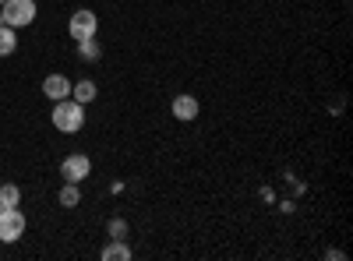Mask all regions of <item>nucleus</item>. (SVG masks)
Masks as SVG:
<instances>
[{"instance_id":"2eb2a0df","label":"nucleus","mask_w":353,"mask_h":261,"mask_svg":"<svg viewBox=\"0 0 353 261\" xmlns=\"http://www.w3.org/2000/svg\"><path fill=\"white\" fill-rule=\"evenodd\" d=\"M4 4H8V0H0V8H4Z\"/></svg>"},{"instance_id":"f257e3e1","label":"nucleus","mask_w":353,"mask_h":261,"mask_svg":"<svg viewBox=\"0 0 353 261\" xmlns=\"http://www.w3.org/2000/svg\"><path fill=\"white\" fill-rule=\"evenodd\" d=\"M53 127L64 131V134H74L85 127V106L74 103V99H61L53 106Z\"/></svg>"},{"instance_id":"f03ea898","label":"nucleus","mask_w":353,"mask_h":261,"mask_svg":"<svg viewBox=\"0 0 353 261\" xmlns=\"http://www.w3.org/2000/svg\"><path fill=\"white\" fill-rule=\"evenodd\" d=\"M36 0H8L4 8H0V18H4L8 28H25L36 21Z\"/></svg>"},{"instance_id":"0eeeda50","label":"nucleus","mask_w":353,"mask_h":261,"mask_svg":"<svg viewBox=\"0 0 353 261\" xmlns=\"http://www.w3.org/2000/svg\"><path fill=\"white\" fill-rule=\"evenodd\" d=\"M198 109H201V106H198L194 96H176V99H173V117L181 121V124H191V121L198 117Z\"/></svg>"},{"instance_id":"6e6552de","label":"nucleus","mask_w":353,"mask_h":261,"mask_svg":"<svg viewBox=\"0 0 353 261\" xmlns=\"http://www.w3.org/2000/svg\"><path fill=\"white\" fill-rule=\"evenodd\" d=\"M96 92H99V89H96V81H88V78H81L78 85H71V96H74V103H81V106H85V103H92Z\"/></svg>"},{"instance_id":"dca6fc26","label":"nucleus","mask_w":353,"mask_h":261,"mask_svg":"<svg viewBox=\"0 0 353 261\" xmlns=\"http://www.w3.org/2000/svg\"><path fill=\"white\" fill-rule=\"evenodd\" d=\"M0 25H4V18H0Z\"/></svg>"},{"instance_id":"9d476101","label":"nucleus","mask_w":353,"mask_h":261,"mask_svg":"<svg viewBox=\"0 0 353 261\" xmlns=\"http://www.w3.org/2000/svg\"><path fill=\"white\" fill-rule=\"evenodd\" d=\"M78 201H81V187L68 180V184L61 187V205H64V209H78Z\"/></svg>"},{"instance_id":"20e7f679","label":"nucleus","mask_w":353,"mask_h":261,"mask_svg":"<svg viewBox=\"0 0 353 261\" xmlns=\"http://www.w3.org/2000/svg\"><path fill=\"white\" fill-rule=\"evenodd\" d=\"M96 28H99V18H96L92 11H85V8L74 11L71 21H68V32H71V39H78V43H81V39H92Z\"/></svg>"},{"instance_id":"f8f14e48","label":"nucleus","mask_w":353,"mask_h":261,"mask_svg":"<svg viewBox=\"0 0 353 261\" xmlns=\"http://www.w3.org/2000/svg\"><path fill=\"white\" fill-rule=\"evenodd\" d=\"M18 201H21V191H18L14 184H4V187H0V205H4V209H14Z\"/></svg>"},{"instance_id":"1a4fd4ad","label":"nucleus","mask_w":353,"mask_h":261,"mask_svg":"<svg viewBox=\"0 0 353 261\" xmlns=\"http://www.w3.org/2000/svg\"><path fill=\"white\" fill-rule=\"evenodd\" d=\"M131 258L134 254H131V247L124 240H113V244L103 247V261H131Z\"/></svg>"},{"instance_id":"7ed1b4c3","label":"nucleus","mask_w":353,"mask_h":261,"mask_svg":"<svg viewBox=\"0 0 353 261\" xmlns=\"http://www.w3.org/2000/svg\"><path fill=\"white\" fill-rule=\"evenodd\" d=\"M21 233H25V216H21V209H18V205H14V209H0V240L14 244V240H21Z\"/></svg>"},{"instance_id":"423d86ee","label":"nucleus","mask_w":353,"mask_h":261,"mask_svg":"<svg viewBox=\"0 0 353 261\" xmlns=\"http://www.w3.org/2000/svg\"><path fill=\"white\" fill-rule=\"evenodd\" d=\"M43 96H46V99H53V103L68 99V96H71V81H68L64 74H50V78L43 81Z\"/></svg>"},{"instance_id":"9b49d317","label":"nucleus","mask_w":353,"mask_h":261,"mask_svg":"<svg viewBox=\"0 0 353 261\" xmlns=\"http://www.w3.org/2000/svg\"><path fill=\"white\" fill-rule=\"evenodd\" d=\"M14 46H18V36H14V28L0 25V56H11V53H14Z\"/></svg>"},{"instance_id":"ddd939ff","label":"nucleus","mask_w":353,"mask_h":261,"mask_svg":"<svg viewBox=\"0 0 353 261\" xmlns=\"http://www.w3.org/2000/svg\"><path fill=\"white\" fill-rule=\"evenodd\" d=\"M78 53L85 56V61H99V43L96 39H81L78 43Z\"/></svg>"},{"instance_id":"4468645a","label":"nucleus","mask_w":353,"mask_h":261,"mask_svg":"<svg viewBox=\"0 0 353 261\" xmlns=\"http://www.w3.org/2000/svg\"><path fill=\"white\" fill-rule=\"evenodd\" d=\"M110 237H113V240H124V237H128V222H124V219H113V222H110Z\"/></svg>"},{"instance_id":"39448f33","label":"nucleus","mask_w":353,"mask_h":261,"mask_svg":"<svg viewBox=\"0 0 353 261\" xmlns=\"http://www.w3.org/2000/svg\"><path fill=\"white\" fill-rule=\"evenodd\" d=\"M61 173H64V180L81 184V180L88 177V173H92V159L81 156V152H74V156H68V159L61 163Z\"/></svg>"}]
</instances>
